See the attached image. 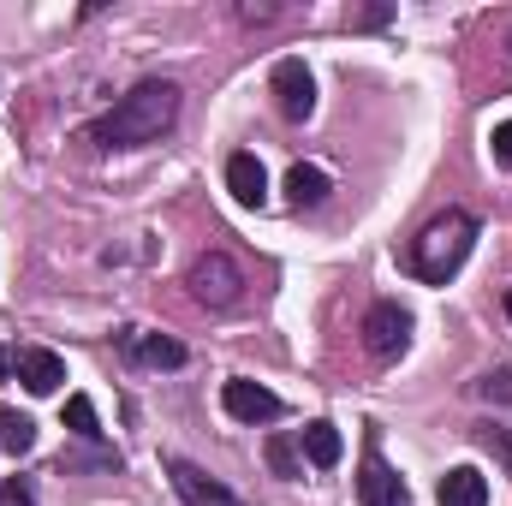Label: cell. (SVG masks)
Masks as SVG:
<instances>
[{
    "instance_id": "obj_20",
    "label": "cell",
    "mask_w": 512,
    "mask_h": 506,
    "mask_svg": "<svg viewBox=\"0 0 512 506\" xmlns=\"http://www.w3.org/2000/svg\"><path fill=\"white\" fill-rule=\"evenodd\" d=\"M489 447H495V459L507 465V477H512V429H489Z\"/></svg>"
},
{
    "instance_id": "obj_12",
    "label": "cell",
    "mask_w": 512,
    "mask_h": 506,
    "mask_svg": "<svg viewBox=\"0 0 512 506\" xmlns=\"http://www.w3.org/2000/svg\"><path fill=\"white\" fill-rule=\"evenodd\" d=\"M227 191H233L239 203H251V209L262 203V197H268V173H262V161H256L251 149L227 161Z\"/></svg>"
},
{
    "instance_id": "obj_3",
    "label": "cell",
    "mask_w": 512,
    "mask_h": 506,
    "mask_svg": "<svg viewBox=\"0 0 512 506\" xmlns=\"http://www.w3.org/2000/svg\"><path fill=\"white\" fill-rule=\"evenodd\" d=\"M185 286H191V298H197V304H209V310H227V304H239V292H245V274H239V262H233V256L209 251V256H197V262H191Z\"/></svg>"
},
{
    "instance_id": "obj_9",
    "label": "cell",
    "mask_w": 512,
    "mask_h": 506,
    "mask_svg": "<svg viewBox=\"0 0 512 506\" xmlns=\"http://www.w3.org/2000/svg\"><path fill=\"white\" fill-rule=\"evenodd\" d=\"M120 346H126L137 364H149V370H179V364H185V346H179V340H167V334L126 328V334H120Z\"/></svg>"
},
{
    "instance_id": "obj_11",
    "label": "cell",
    "mask_w": 512,
    "mask_h": 506,
    "mask_svg": "<svg viewBox=\"0 0 512 506\" xmlns=\"http://www.w3.org/2000/svg\"><path fill=\"white\" fill-rule=\"evenodd\" d=\"M441 506H489V477L477 465H459L441 477Z\"/></svg>"
},
{
    "instance_id": "obj_17",
    "label": "cell",
    "mask_w": 512,
    "mask_h": 506,
    "mask_svg": "<svg viewBox=\"0 0 512 506\" xmlns=\"http://www.w3.org/2000/svg\"><path fill=\"white\" fill-rule=\"evenodd\" d=\"M66 423H72V435H84V441H96V435H102V423H96V405H90L84 393H72V399H66Z\"/></svg>"
},
{
    "instance_id": "obj_10",
    "label": "cell",
    "mask_w": 512,
    "mask_h": 506,
    "mask_svg": "<svg viewBox=\"0 0 512 506\" xmlns=\"http://www.w3.org/2000/svg\"><path fill=\"white\" fill-rule=\"evenodd\" d=\"M18 381L30 387V393H54L60 381H66V364H60V352H48V346H30V352H18Z\"/></svg>"
},
{
    "instance_id": "obj_7",
    "label": "cell",
    "mask_w": 512,
    "mask_h": 506,
    "mask_svg": "<svg viewBox=\"0 0 512 506\" xmlns=\"http://www.w3.org/2000/svg\"><path fill=\"white\" fill-rule=\"evenodd\" d=\"M167 477H173V489H179V501L185 506H239L209 471H197L191 459H167Z\"/></svg>"
},
{
    "instance_id": "obj_14",
    "label": "cell",
    "mask_w": 512,
    "mask_h": 506,
    "mask_svg": "<svg viewBox=\"0 0 512 506\" xmlns=\"http://www.w3.org/2000/svg\"><path fill=\"white\" fill-rule=\"evenodd\" d=\"M286 197H292L298 209L322 203V197H328V173H322V167H292V173H286Z\"/></svg>"
},
{
    "instance_id": "obj_21",
    "label": "cell",
    "mask_w": 512,
    "mask_h": 506,
    "mask_svg": "<svg viewBox=\"0 0 512 506\" xmlns=\"http://www.w3.org/2000/svg\"><path fill=\"white\" fill-rule=\"evenodd\" d=\"M483 393H489V399H512V370L489 376V381H483Z\"/></svg>"
},
{
    "instance_id": "obj_15",
    "label": "cell",
    "mask_w": 512,
    "mask_h": 506,
    "mask_svg": "<svg viewBox=\"0 0 512 506\" xmlns=\"http://www.w3.org/2000/svg\"><path fill=\"white\" fill-rule=\"evenodd\" d=\"M0 447L6 453H30L36 447V423L24 411H12V405H0Z\"/></svg>"
},
{
    "instance_id": "obj_13",
    "label": "cell",
    "mask_w": 512,
    "mask_h": 506,
    "mask_svg": "<svg viewBox=\"0 0 512 506\" xmlns=\"http://www.w3.org/2000/svg\"><path fill=\"white\" fill-rule=\"evenodd\" d=\"M304 453H310L316 471H334L340 453H346V447H340V429H334V423H310V429H304Z\"/></svg>"
},
{
    "instance_id": "obj_5",
    "label": "cell",
    "mask_w": 512,
    "mask_h": 506,
    "mask_svg": "<svg viewBox=\"0 0 512 506\" xmlns=\"http://www.w3.org/2000/svg\"><path fill=\"white\" fill-rule=\"evenodd\" d=\"M221 405H227V417H239V423H274L286 405H280V393H268L262 381H245L233 376L221 387Z\"/></svg>"
},
{
    "instance_id": "obj_8",
    "label": "cell",
    "mask_w": 512,
    "mask_h": 506,
    "mask_svg": "<svg viewBox=\"0 0 512 506\" xmlns=\"http://www.w3.org/2000/svg\"><path fill=\"white\" fill-rule=\"evenodd\" d=\"M358 501L364 506H405V483H399V471L387 465V459H364V471H358Z\"/></svg>"
},
{
    "instance_id": "obj_18",
    "label": "cell",
    "mask_w": 512,
    "mask_h": 506,
    "mask_svg": "<svg viewBox=\"0 0 512 506\" xmlns=\"http://www.w3.org/2000/svg\"><path fill=\"white\" fill-rule=\"evenodd\" d=\"M0 506H36L30 483H24V477H6V483H0Z\"/></svg>"
},
{
    "instance_id": "obj_6",
    "label": "cell",
    "mask_w": 512,
    "mask_h": 506,
    "mask_svg": "<svg viewBox=\"0 0 512 506\" xmlns=\"http://www.w3.org/2000/svg\"><path fill=\"white\" fill-rule=\"evenodd\" d=\"M274 96H280V114L286 120H310L316 114V78L304 60H280L274 66Z\"/></svg>"
},
{
    "instance_id": "obj_19",
    "label": "cell",
    "mask_w": 512,
    "mask_h": 506,
    "mask_svg": "<svg viewBox=\"0 0 512 506\" xmlns=\"http://www.w3.org/2000/svg\"><path fill=\"white\" fill-rule=\"evenodd\" d=\"M489 149H495V161H501V167H512V120H507V126H495Z\"/></svg>"
},
{
    "instance_id": "obj_2",
    "label": "cell",
    "mask_w": 512,
    "mask_h": 506,
    "mask_svg": "<svg viewBox=\"0 0 512 506\" xmlns=\"http://www.w3.org/2000/svg\"><path fill=\"white\" fill-rule=\"evenodd\" d=\"M471 245H477V221H471L465 209H447L441 221L423 227V239H417V251H411V268H417L429 286H441V280H453V274L465 268Z\"/></svg>"
},
{
    "instance_id": "obj_16",
    "label": "cell",
    "mask_w": 512,
    "mask_h": 506,
    "mask_svg": "<svg viewBox=\"0 0 512 506\" xmlns=\"http://www.w3.org/2000/svg\"><path fill=\"white\" fill-rule=\"evenodd\" d=\"M262 453H268V471H274V477H286V483H298V477H304L298 447H292L286 435H268V447H262Z\"/></svg>"
},
{
    "instance_id": "obj_1",
    "label": "cell",
    "mask_w": 512,
    "mask_h": 506,
    "mask_svg": "<svg viewBox=\"0 0 512 506\" xmlns=\"http://www.w3.org/2000/svg\"><path fill=\"white\" fill-rule=\"evenodd\" d=\"M173 120H179V84L149 78V84H137L131 96H120L84 137L102 143V149H137V143H155Z\"/></svg>"
},
{
    "instance_id": "obj_22",
    "label": "cell",
    "mask_w": 512,
    "mask_h": 506,
    "mask_svg": "<svg viewBox=\"0 0 512 506\" xmlns=\"http://www.w3.org/2000/svg\"><path fill=\"white\" fill-rule=\"evenodd\" d=\"M12 364H18V358H12V352H6V346H0V381L12 376Z\"/></svg>"
},
{
    "instance_id": "obj_23",
    "label": "cell",
    "mask_w": 512,
    "mask_h": 506,
    "mask_svg": "<svg viewBox=\"0 0 512 506\" xmlns=\"http://www.w3.org/2000/svg\"><path fill=\"white\" fill-rule=\"evenodd\" d=\"M507 322H512V286H507Z\"/></svg>"
},
{
    "instance_id": "obj_4",
    "label": "cell",
    "mask_w": 512,
    "mask_h": 506,
    "mask_svg": "<svg viewBox=\"0 0 512 506\" xmlns=\"http://www.w3.org/2000/svg\"><path fill=\"white\" fill-rule=\"evenodd\" d=\"M405 340H411V310L393 304V298L370 304V316H364V346H370V358H382V364L387 358H399Z\"/></svg>"
}]
</instances>
